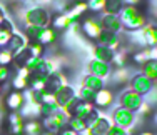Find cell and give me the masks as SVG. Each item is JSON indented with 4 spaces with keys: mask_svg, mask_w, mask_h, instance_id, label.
Here are the masks:
<instances>
[{
    "mask_svg": "<svg viewBox=\"0 0 157 135\" xmlns=\"http://www.w3.org/2000/svg\"><path fill=\"white\" fill-rule=\"evenodd\" d=\"M13 57L15 55L12 54V50L9 47L0 48V67H10L13 63Z\"/></svg>",
    "mask_w": 157,
    "mask_h": 135,
    "instance_id": "4dcf8cb0",
    "label": "cell"
},
{
    "mask_svg": "<svg viewBox=\"0 0 157 135\" xmlns=\"http://www.w3.org/2000/svg\"><path fill=\"white\" fill-rule=\"evenodd\" d=\"M137 135H155L154 132H151V130H142V132H139V133H137Z\"/></svg>",
    "mask_w": 157,
    "mask_h": 135,
    "instance_id": "7bdbcfd3",
    "label": "cell"
},
{
    "mask_svg": "<svg viewBox=\"0 0 157 135\" xmlns=\"http://www.w3.org/2000/svg\"><path fill=\"white\" fill-rule=\"evenodd\" d=\"M57 40H59V32H57V30L52 28V27H45L39 42L47 48V47H50V45H55V43H57Z\"/></svg>",
    "mask_w": 157,
    "mask_h": 135,
    "instance_id": "44dd1931",
    "label": "cell"
},
{
    "mask_svg": "<svg viewBox=\"0 0 157 135\" xmlns=\"http://www.w3.org/2000/svg\"><path fill=\"white\" fill-rule=\"evenodd\" d=\"M92 54H94V58L100 60V62L110 63L112 58H114V54H115V52L110 50V48H107V47H104V45H99V43H97V45H94V50H92Z\"/></svg>",
    "mask_w": 157,
    "mask_h": 135,
    "instance_id": "ffe728a7",
    "label": "cell"
},
{
    "mask_svg": "<svg viewBox=\"0 0 157 135\" xmlns=\"http://www.w3.org/2000/svg\"><path fill=\"white\" fill-rule=\"evenodd\" d=\"M149 60H151V48H139V50L130 54V62H134L139 67H142Z\"/></svg>",
    "mask_w": 157,
    "mask_h": 135,
    "instance_id": "d4e9b609",
    "label": "cell"
},
{
    "mask_svg": "<svg viewBox=\"0 0 157 135\" xmlns=\"http://www.w3.org/2000/svg\"><path fill=\"white\" fill-rule=\"evenodd\" d=\"M115 102V95L110 88L104 87L102 90L95 92V97H94V107L99 108V110H104V108H109L112 107V103Z\"/></svg>",
    "mask_w": 157,
    "mask_h": 135,
    "instance_id": "30bf717a",
    "label": "cell"
},
{
    "mask_svg": "<svg viewBox=\"0 0 157 135\" xmlns=\"http://www.w3.org/2000/svg\"><path fill=\"white\" fill-rule=\"evenodd\" d=\"M78 99L82 100V102H94V97H95V92L92 88L85 87V85H80V88H78Z\"/></svg>",
    "mask_w": 157,
    "mask_h": 135,
    "instance_id": "1f68e13d",
    "label": "cell"
},
{
    "mask_svg": "<svg viewBox=\"0 0 157 135\" xmlns=\"http://www.w3.org/2000/svg\"><path fill=\"white\" fill-rule=\"evenodd\" d=\"M29 48L33 57H44V54H45V47L40 42H29Z\"/></svg>",
    "mask_w": 157,
    "mask_h": 135,
    "instance_id": "836d02e7",
    "label": "cell"
},
{
    "mask_svg": "<svg viewBox=\"0 0 157 135\" xmlns=\"http://www.w3.org/2000/svg\"><path fill=\"white\" fill-rule=\"evenodd\" d=\"M77 20H74V18H70L69 15H67V12L63 13H59V15H54V18H52V24L50 27L55 28L57 32H60V30H69L70 27H72L74 24H75Z\"/></svg>",
    "mask_w": 157,
    "mask_h": 135,
    "instance_id": "9a60e30c",
    "label": "cell"
},
{
    "mask_svg": "<svg viewBox=\"0 0 157 135\" xmlns=\"http://www.w3.org/2000/svg\"><path fill=\"white\" fill-rule=\"evenodd\" d=\"M142 102H144V97L139 95L137 92H134V90H130V88L124 90V92L119 95V105L127 108V110H130V112L139 110Z\"/></svg>",
    "mask_w": 157,
    "mask_h": 135,
    "instance_id": "8992f818",
    "label": "cell"
},
{
    "mask_svg": "<svg viewBox=\"0 0 157 135\" xmlns=\"http://www.w3.org/2000/svg\"><path fill=\"white\" fill-rule=\"evenodd\" d=\"M45 85H47V77L44 75H37V73H32L29 77V88L33 90V92L40 93L45 90Z\"/></svg>",
    "mask_w": 157,
    "mask_h": 135,
    "instance_id": "7402d4cb",
    "label": "cell"
},
{
    "mask_svg": "<svg viewBox=\"0 0 157 135\" xmlns=\"http://www.w3.org/2000/svg\"><path fill=\"white\" fill-rule=\"evenodd\" d=\"M112 122H114V125L122 127V129L127 130L129 127H132L134 122H136V112H130V110H127V108L119 105V107L112 112Z\"/></svg>",
    "mask_w": 157,
    "mask_h": 135,
    "instance_id": "52a82bcc",
    "label": "cell"
},
{
    "mask_svg": "<svg viewBox=\"0 0 157 135\" xmlns=\"http://www.w3.org/2000/svg\"><path fill=\"white\" fill-rule=\"evenodd\" d=\"M12 77V69L10 67H0V85L7 84Z\"/></svg>",
    "mask_w": 157,
    "mask_h": 135,
    "instance_id": "e575fe53",
    "label": "cell"
},
{
    "mask_svg": "<svg viewBox=\"0 0 157 135\" xmlns=\"http://www.w3.org/2000/svg\"><path fill=\"white\" fill-rule=\"evenodd\" d=\"M119 17L122 20L124 30H127V32H136V30H140L142 27L147 25L145 13L142 12L139 7H134V5H125Z\"/></svg>",
    "mask_w": 157,
    "mask_h": 135,
    "instance_id": "6da1fadb",
    "label": "cell"
},
{
    "mask_svg": "<svg viewBox=\"0 0 157 135\" xmlns=\"http://www.w3.org/2000/svg\"><path fill=\"white\" fill-rule=\"evenodd\" d=\"M67 127H69L70 130H74V132H77L78 135H82L87 130V125H85L84 118L77 117V115H72V117H69V122H67Z\"/></svg>",
    "mask_w": 157,
    "mask_h": 135,
    "instance_id": "83f0119b",
    "label": "cell"
},
{
    "mask_svg": "<svg viewBox=\"0 0 157 135\" xmlns=\"http://www.w3.org/2000/svg\"><path fill=\"white\" fill-rule=\"evenodd\" d=\"M59 135H78V133H77V132H74V130H70L69 127H65V129H63Z\"/></svg>",
    "mask_w": 157,
    "mask_h": 135,
    "instance_id": "74e56055",
    "label": "cell"
},
{
    "mask_svg": "<svg viewBox=\"0 0 157 135\" xmlns=\"http://www.w3.org/2000/svg\"><path fill=\"white\" fill-rule=\"evenodd\" d=\"M44 132H45V129H44V123L40 118L25 120V123H24V133L25 135H42Z\"/></svg>",
    "mask_w": 157,
    "mask_h": 135,
    "instance_id": "d6986e66",
    "label": "cell"
},
{
    "mask_svg": "<svg viewBox=\"0 0 157 135\" xmlns=\"http://www.w3.org/2000/svg\"><path fill=\"white\" fill-rule=\"evenodd\" d=\"M13 33H15L13 24L9 20V18H5V22L0 25V48L9 47V42H10V39H12Z\"/></svg>",
    "mask_w": 157,
    "mask_h": 135,
    "instance_id": "2e32d148",
    "label": "cell"
},
{
    "mask_svg": "<svg viewBox=\"0 0 157 135\" xmlns=\"http://www.w3.org/2000/svg\"><path fill=\"white\" fill-rule=\"evenodd\" d=\"M5 18H7V17H5V12H3V7L0 5V25L5 22Z\"/></svg>",
    "mask_w": 157,
    "mask_h": 135,
    "instance_id": "60d3db41",
    "label": "cell"
},
{
    "mask_svg": "<svg viewBox=\"0 0 157 135\" xmlns=\"http://www.w3.org/2000/svg\"><path fill=\"white\" fill-rule=\"evenodd\" d=\"M154 87H155V82H152L151 78L145 77L142 72L132 75V78H130V82H129V88L134 90V92H137L142 97L147 95V93H151Z\"/></svg>",
    "mask_w": 157,
    "mask_h": 135,
    "instance_id": "5b68a950",
    "label": "cell"
},
{
    "mask_svg": "<svg viewBox=\"0 0 157 135\" xmlns=\"http://www.w3.org/2000/svg\"><path fill=\"white\" fill-rule=\"evenodd\" d=\"M99 45H104V47L110 48V50H119L122 47V39H121V33H115L110 32V30H102L99 40H97Z\"/></svg>",
    "mask_w": 157,
    "mask_h": 135,
    "instance_id": "9c48e42d",
    "label": "cell"
},
{
    "mask_svg": "<svg viewBox=\"0 0 157 135\" xmlns=\"http://www.w3.org/2000/svg\"><path fill=\"white\" fill-rule=\"evenodd\" d=\"M82 85L92 88L94 92H99V90H102L104 87H105V80L95 77V75H92V73H87L84 78H82Z\"/></svg>",
    "mask_w": 157,
    "mask_h": 135,
    "instance_id": "603a6c76",
    "label": "cell"
},
{
    "mask_svg": "<svg viewBox=\"0 0 157 135\" xmlns=\"http://www.w3.org/2000/svg\"><path fill=\"white\" fill-rule=\"evenodd\" d=\"M24 25H37V27H50L52 24V13L45 7H29L22 13Z\"/></svg>",
    "mask_w": 157,
    "mask_h": 135,
    "instance_id": "7a4b0ae2",
    "label": "cell"
},
{
    "mask_svg": "<svg viewBox=\"0 0 157 135\" xmlns=\"http://www.w3.org/2000/svg\"><path fill=\"white\" fill-rule=\"evenodd\" d=\"M125 5H134V7H139V3H142V0H124Z\"/></svg>",
    "mask_w": 157,
    "mask_h": 135,
    "instance_id": "f35d334b",
    "label": "cell"
},
{
    "mask_svg": "<svg viewBox=\"0 0 157 135\" xmlns=\"http://www.w3.org/2000/svg\"><path fill=\"white\" fill-rule=\"evenodd\" d=\"M42 135H54V133H50V132H44Z\"/></svg>",
    "mask_w": 157,
    "mask_h": 135,
    "instance_id": "ee69618b",
    "label": "cell"
},
{
    "mask_svg": "<svg viewBox=\"0 0 157 135\" xmlns=\"http://www.w3.org/2000/svg\"><path fill=\"white\" fill-rule=\"evenodd\" d=\"M44 123V129L45 132H50L54 135H59L63 129L67 127V122H69V117L63 114L62 110H59L57 114L50 115V117H45V118H40Z\"/></svg>",
    "mask_w": 157,
    "mask_h": 135,
    "instance_id": "3957f363",
    "label": "cell"
},
{
    "mask_svg": "<svg viewBox=\"0 0 157 135\" xmlns=\"http://www.w3.org/2000/svg\"><path fill=\"white\" fill-rule=\"evenodd\" d=\"M87 12H89L87 2H85V0H80V2H75V3H74L70 10H67V15H69L70 18H74V20H78V18L84 17Z\"/></svg>",
    "mask_w": 157,
    "mask_h": 135,
    "instance_id": "cb8c5ba5",
    "label": "cell"
},
{
    "mask_svg": "<svg viewBox=\"0 0 157 135\" xmlns=\"http://www.w3.org/2000/svg\"><path fill=\"white\" fill-rule=\"evenodd\" d=\"M151 60H157V45L151 48Z\"/></svg>",
    "mask_w": 157,
    "mask_h": 135,
    "instance_id": "ab89813d",
    "label": "cell"
},
{
    "mask_svg": "<svg viewBox=\"0 0 157 135\" xmlns=\"http://www.w3.org/2000/svg\"><path fill=\"white\" fill-rule=\"evenodd\" d=\"M129 63H130V54L125 48L115 50L114 58H112V62H110L112 69H124V67H129Z\"/></svg>",
    "mask_w": 157,
    "mask_h": 135,
    "instance_id": "e0dca14e",
    "label": "cell"
},
{
    "mask_svg": "<svg viewBox=\"0 0 157 135\" xmlns=\"http://www.w3.org/2000/svg\"><path fill=\"white\" fill-rule=\"evenodd\" d=\"M89 7V12L92 13H104V7H105V0H85Z\"/></svg>",
    "mask_w": 157,
    "mask_h": 135,
    "instance_id": "d6a6232c",
    "label": "cell"
},
{
    "mask_svg": "<svg viewBox=\"0 0 157 135\" xmlns=\"http://www.w3.org/2000/svg\"><path fill=\"white\" fill-rule=\"evenodd\" d=\"M140 69H142V73L145 77H149L152 82H157V60H149Z\"/></svg>",
    "mask_w": 157,
    "mask_h": 135,
    "instance_id": "f546056e",
    "label": "cell"
},
{
    "mask_svg": "<svg viewBox=\"0 0 157 135\" xmlns=\"http://www.w3.org/2000/svg\"><path fill=\"white\" fill-rule=\"evenodd\" d=\"M89 73L105 80V78H109L110 73H112V65L107 62H100V60H97V58H92L90 62H89Z\"/></svg>",
    "mask_w": 157,
    "mask_h": 135,
    "instance_id": "8fae6325",
    "label": "cell"
},
{
    "mask_svg": "<svg viewBox=\"0 0 157 135\" xmlns=\"http://www.w3.org/2000/svg\"><path fill=\"white\" fill-rule=\"evenodd\" d=\"M3 92V87H2V85H0V93H2Z\"/></svg>",
    "mask_w": 157,
    "mask_h": 135,
    "instance_id": "f6af8a7d",
    "label": "cell"
},
{
    "mask_svg": "<svg viewBox=\"0 0 157 135\" xmlns=\"http://www.w3.org/2000/svg\"><path fill=\"white\" fill-rule=\"evenodd\" d=\"M10 87L12 90H18V92H24L29 88V77H24L20 73H15L10 80Z\"/></svg>",
    "mask_w": 157,
    "mask_h": 135,
    "instance_id": "f1b7e54d",
    "label": "cell"
},
{
    "mask_svg": "<svg viewBox=\"0 0 157 135\" xmlns=\"http://www.w3.org/2000/svg\"><path fill=\"white\" fill-rule=\"evenodd\" d=\"M24 103H25L24 92H18V90H10L3 99V105L9 112H20Z\"/></svg>",
    "mask_w": 157,
    "mask_h": 135,
    "instance_id": "ba28073f",
    "label": "cell"
},
{
    "mask_svg": "<svg viewBox=\"0 0 157 135\" xmlns=\"http://www.w3.org/2000/svg\"><path fill=\"white\" fill-rule=\"evenodd\" d=\"M124 7H125L124 0H105L104 13H107V15H121Z\"/></svg>",
    "mask_w": 157,
    "mask_h": 135,
    "instance_id": "4316f807",
    "label": "cell"
},
{
    "mask_svg": "<svg viewBox=\"0 0 157 135\" xmlns=\"http://www.w3.org/2000/svg\"><path fill=\"white\" fill-rule=\"evenodd\" d=\"M130 78H132V73L129 67H124V69H112L109 80L114 87H124V85H129Z\"/></svg>",
    "mask_w": 157,
    "mask_h": 135,
    "instance_id": "7c38bea8",
    "label": "cell"
},
{
    "mask_svg": "<svg viewBox=\"0 0 157 135\" xmlns=\"http://www.w3.org/2000/svg\"><path fill=\"white\" fill-rule=\"evenodd\" d=\"M27 45H29L27 37H25L24 33H17L15 32L12 35V39H10V42H9V48L12 50L13 55H17L18 52H22L24 48H27Z\"/></svg>",
    "mask_w": 157,
    "mask_h": 135,
    "instance_id": "ac0fdd59",
    "label": "cell"
},
{
    "mask_svg": "<svg viewBox=\"0 0 157 135\" xmlns=\"http://www.w3.org/2000/svg\"><path fill=\"white\" fill-rule=\"evenodd\" d=\"M54 97H55V102H57L59 107L63 108L69 102H72V100L75 99L77 93H75V90H74L72 85H62V87L54 93Z\"/></svg>",
    "mask_w": 157,
    "mask_h": 135,
    "instance_id": "4fadbf2b",
    "label": "cell"
},
{
    "mask_svg": "<svg viewBox=\"0 0 157 135\" xmlns=\"http://www.w3.org/2000/svg\"><path fill=\"white\" fill-rule=\"evenodd\" d=\"M35 2L39 3V7H45V9H47V5H52L54 0H35Z\"/></svg>",
    "mask_w": 157,
    "mask_h": 135,
    "instance_id": "8d00e7d4",
    "label": "cell"
},
{
    "mask_svg": "<svg viewBox=\"0 0 157 135\" xmlns=\"http://www.w3.org/2000/svg\"><path fill=\"white\" fill-rule=\"evenodd\" d=\"M102 24H100V18H95V17H85L80 20V32L87 37L89 40H94L97 42L102 33Z\"/></svg>",
    "mask_w": 157,
    "mask_h": 135,
    "instance_id": "277c9868",
    "label": "cell"
},
{
    "mask_svg": "<svg viewBox=\"0 0 157 135\" xmlns=\"http://www.w3.org/2000/svg\"><path fill=\"white\" fill-rule=\"evenodd\" d=\"M45 27H37V25H24V35L27 37L29 42H39L44 33Z\"/></svg>",
    "mask_w": 157,
    "mask_h": 135,
    "instance_id": "484cf974",
    "label": "cell"
},
{
    "mask_svg": "<svg viewBox=\"0 0 157 135\" xmlns=\"http://www.w3.org/2000/svg\"><path fill=\"white\" fill-rule=\"evenodd\" d=\"M107 135H129V133H127V130L122 129V127L112 125L110 129H109V132H107Z\"/></svg>",
    "mask_w": 157,
    "mask_h": 135,
    "instance_id": "d590c367",
    "label": "cell"
},
{
    "mask_svg": "<svg viewBox=\"0 0 157 135\" xmlns=\"http://www.w3.org/2000/svg\"><path fill=\"white\" fill-rule=\"evenodd\" d=\"M100 24H102L104 30H110V32H115V33H122V30H124V25H122V20L119 15L102 13L100 15Z\"/></svg>",
    "mask_w": 157,
    "mask_h": 135,
    "instance_id": "5bb4252c",
    "label": "cell"
},
{
    "mask_svg": "<svg viewBox=\"0 0 157 135\" xmlns=\"http://www.w3.org/2000/svg\"><path fill=\"white\" fill-rule=\"evenodd\" d=\"M151 122H152V123H154V125L157 127V108H155L154 115H152V117H151Z\"/></svg>",
    "mask_w": 157,
    "mask_h": 135,
    "instance_id": "b9f144b4",
    "label": "cell"
}]
</instances>
